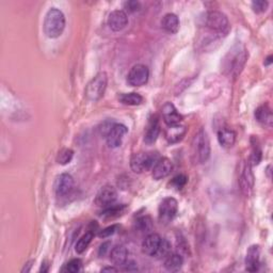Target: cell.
<instances>
[{
  "label": "cell",
  "instance_id": "836d02e7",
  "mask_svg": "<svg viewBox=\"0 0 273 273\" xmlns=\"http://www.w3.org/2000/svg\"><path fill=\"white\" fill-rule=\"evenodd\" d=\"M81 266H82V263L79 258H74V260L69 261L66 264V271L69 273H76L81 269Z\"/></svg>",
  "mask_w": 273,
  "mask_h": 273
},
{
  "label": "cell",
  "instance_id": "484cf974",
  "mask_svg": "<svg viewBox=\"0 0 273 273\" xmlns=\"http://www.w3.org/2000/svg\"><path fill=\"white\" fill-rule=\"evenodd\" d=\"M171 248L172 247L170 241L165 239V238H162V241H160L159 247L154 257H155L156 260H165V258L171 254Z\"/></svg>",
  "mask_w": 273,
  "mask_h": 273
},
{
  "label": "cell",
  "instance_id": "d6986e66",
  "mask_svg": "<svg viewBox=\"0 0 273 273\" xmlns=\"http://www.w3.org/2000/svg\"><path fill=\"white\" fill-rule=\"evenodd\" d=\"M163 29L167 33H176L179 30V19L176 14L167 13L162 19Z\"/></svg>",
  "mask_w": 273,
  "mask_h": 273
},
{
  "label": "cell",
  "instance_id": "cb8c5ba5",
  "mask_svg": "<svg viewBox=\"0 0 273 273\" xmlns=\"http://www.w3.org/2000/svg\"><path fill=\"white\" fill-rule=\"evenodd\" d=\"M255 117L258 122L264 125H268V126L272 125V121H273L272 112L267 105H263V106L258 107L255 110Z\"/></svg>",
  "mask_w": 273,
  "mask_h": 273
},
{
  "label": "cell",
  "instance_id": "d6a6232c",
  "mask_svg": "<svg viewBox=\"0 0 273 273\" xmlns=\"http://www.w3.org/2000/svg\"><path fill=\"white\" fill-rule=\"evenodd\" d=\"M268 6H269V2L264 1V0H256V1L252 2V9H253V11L257 14L267 11Z\"/></svg>",
  "mask_w": 273,
  "mask_h": 273
},
{
  "label": "cell",
  "instance_id": "7a4b0ae2",
  "mask_svg": "<svg viewBox=\"0 0 273 273\" xmlns=\"http://www.w3.org/2000/svg\"><path fill=\"white\" fill-rule=\"evenodd\" d=\"M65 28V16L63 12L57 8H52L47 11L43 30L46 34V37L50 39H57L64 31Z\"/></svg>",
  "mask_w": 273,
  "mask_h": 273
},
{
  "label": "cell",
  "instance_id": "5bb4252c",
  "mask_svg": "<svg viewBox=\"0 0 273 273\" xmlns=\"http://www.w3.org/2000/svg\"><path fill=\"white\" fill-rule=\"evenodd\" d=\"M128 24V17L127 14H126L122 10H115L110 13L108 17V25L111 30L115 32L123 30L124 28Z\"/></svg>",
  "mask_w": 273,
  "mask_h": 273
},
{
  "label": "cell",
  "instance_id": "4316f807",
  "mask_svg": "<svg viewBox=\"0 0 273 273\" xmlns=\"http://www.w3.org/2000/svg\"><path fill=\"white\" fill-rule=\"evenodd\" d=\"M136 228L140 233L143 234H151V230L153 229V222L150 217L145 216L139 218L136 222Z\"/></svg>",
  "mask_w": 273,
  "mask_h": 273
},
{
  "label": "cell",
  "instance_id": "ba28073f",
  "mask_svg": "<svg viewBox=\"0 0 273 273\" xmlns=\"http://www.w3.org/2000/svg\"><path fill=\"white\" fill-rule=\"evenodd\" d=\"M149 78V67L143 64H136L130 68L127 75V82L131 87H142L148 83Z\"/></svg>",
  "mask_w": 273,
  "mask_h": 273
},
{
  "label": "cell",
  "instance_id": "8992f818",
  "mask_svg": "<svg viewBox=\"0 0 273 273\" xmlns=\"http://www.w3.org/2000/svg\"><path fill=\"white\" fill-rule=\"evenodd\" d=\"M204 22L206 28L218 34L226 33L228 30V19L225 14L220 11L207 12Z\"/></svg>",
  "mask_w": 273,
  "mask_h": 273
},
{
  "label": "cell",
  "instance_id": "ac0fdd59",
  "mask_svg": "<svg viewBox=\"0 0 273 273\" xmlns=\"http://www.w3.org/2000/svg\"><path fill=\"white\" fill-rule=\"evenodd\" d=\"M186 132H187V129L185 126L176 124V125L167 126L164 131V135H165L166 141L169 143H177L184 139Z\"/></svg>",
  "mask_w": 273,
  "mask_h": 273
},
{
  "label": "cell",
  "instance_id": "603a6c76",
  "mask_svg": "<svg viewBox=\"0 0 273 273\" xmlns=\"http://www.w3.org/2000/svg\"><path fill=\"white\" fill-rule=\"evenodd\" d=\"M184 265V260L179 254H170L164 260V268L170 272H177Z\"/></svg>",
  "mask_w": 273,
  "mask_h": 273
},
{
  "label": "cell",
  "instance_id": "e575fe53",
  "mask_svg": "<svg viewBox=\"0 0 273 273\" xmlns=\"http://www.w3.org/2000/svg\"><path fill=\"white\" fill-rule=\"evenodd\" d=\"M118 225H116V224H113V225H111L107 228H105L103 229L102 232L99 233V237L100 238H107V237H110L111 235H113L115 232H116V229H117Z\"/></svg>",
  "mask_w": 273,
  "mask_h": 273
},
{
  "label": "cell",
  "instance_id": "9a60e30c",
  "mask_svg": "<svg viewBox=\"0 0 273 273\" xmlns=\"http://www.w3.org/2000/svg\"><path fill=\"white\" fill-rule=\"evenodd\" d=\"M162 114L164 123L167 126L179 124L183 120V116L179 114V112L172 103H165L164 105L162 108Z\"/></svg>",
  "mask_w": 273,
  "mask_h": 273
},
{
  "label": "cell",
  "instance_id": "4dcf8cb0",
  "mask_svg": "<svg viewBox=\"0 0 273 273\" xmlns=\"http://www.w3.org/2000/svg\"><path fill=\"white\" fill-rule=\"evenodd\" d=\"M262 160V150L257 144L253 145V150H252V154L250 157V164L251 165H256L261 163Z\"/></svg>",
  "mask_w": 273,
  "mask_h": 273
},
{
  "label": "cell",
  "instance_id": "74e56055",
  "mask_svg": "<svg viewBox=\"0 0 273 273\" xmlns=\"http://www.w3.org/2000/svg\"><path fill=\"white\" fill-rule=\"evenodd\" d=\"M102 272H117V268L106 267V268H103L102 269Z\"/></svg>",
  "mask_w": 273,
  "mask_h": 273
},
{
  "label": "cell",
  "instance_id": "f35d334b",
  "mask_svg": "<svg viewBox=\"0 0 273 273\" xmlns=\"http://www.w3.org/2000/svg\"><path fill=\"white\" fill-rule=\"evenodd\" d=\"M271 63H272V55H269V57H268L267 59H266V61L264 62V64H265L266 66H268V65L271 64Z\"/></svg>",
  "mask_w": 273,
  "mask_h": 273
},
{
  "label": "cell",
  "instance_id": "e0dca14e",
  "mask_svg": "<svg viewBox=\"0 0 273 273\" xmlns=\"http://www.w3.org/2000/svg\"><path fill=\"white\" fill-rule=\"evenodd\" d=\"M160 241H162V237H160V235L156 233L149 234L142 242V252L145 255L154 257L159 247Z\"/></svg>",
  "mask_w": 273,
  "mask_h": 273
},
{
  "label": "cell",
  "instance_id": "83f0119b",
  "mask_svg": "<svg viewBox=\"0 0 273 273\" xmlns=\"http://www.w3.org/2000/svg\"><path fill=\"white\" fill-rule=\"evenodd\" d=\"M92 239H93V233L92 232H88V233H86L85 235H83L76 243L75 250H76L77 253H78V254L83 253V252H85L88 249L89 244L91 243V241H92Z\"/></svg>",
  "mask_w": 273,
  "mask_h": 273
},
{
  "label": "cell",
  "instance_id": "277c9868",
  "mask_svg": "<svg viewBox=\"0 0 273 273\" xmlns=\"http://www.w3.org/2000/svg\"><path fill=\"white\" fill-rule=\"evenodd\" d=\"M160 156L157 153H137L130 159V167L135 173L152 171Z\"/></svg>",
  "mask_w": 273,
  "mask_h": 273
},
{
  "label": "cell",
  "instance_id": "1f68e13d",
  "mask_svg": "<svg viewBox=\"0 0 273 273\" xmlns=\"http://www.w3.org/2000/svg\"><path fill=\"white\" fill-rule=\"evenodd\" d=\"M187 181H188V177L186 176V175L179 174V175H176V176L172 179L170 185H172L174 188H176V189H181L186 186Z\"/></svg>",
  "mask_w": 273,
  "mask_h": 273
},
{
  "label": "cell",
  "instance_id": "d590c367",
  "mask_svg": "<svg viewBox=\"0 0 273 273\" xmlns=\"http://www.w3.org/2000/svg\"><path fill=\"white\" fill-rule=\"evenodd\" d=\"M124 8L128 12H137L141 8V4L139 1H127L124 3Z\"/></svg>",
  "mask_w": 273,
  "mask_h": 273
},
{
  "label": "cell",
  "instance_id": "8d00e7d4",
  "mask_svg": "<svg viewBox=\"0 0 273 273\" xmlns=\"http://www.w3.org/2000/svg\"><path fill=\"white\" fill-rule=\"evenodd\" d=\"M110 246H111V242H109V241L104 242V243L102 244V246H101L100 250H99V255H100L101 257H103V256L106 255V254H107V252L109 251V247H110Z\"/></svg>",
  "mask_w": 273,
  "mask_h": 273
},
{
  "label": "cell",
  "instance_id": "d4e9b609",
  "mask_svg": "<svg viewBox=\"0 0 273 273\" xmlns=\"http://www.w3.org/2000/svg\"><path fill=\"white\" fill-rule=\"evenodd\" d=\"M118 100L124 105H128V106H139L143 103V97L138 93H123L118 96Z\"/></svg>",
  "mask_w": 273,
  "mask_h": 273
},
{
  "label": "cell",
  "instance_id": "4fadbf2b",
  "mask_svg": "<svg viewBox=\"0 0 273 273\" xmlns=\"http://www.w3.org/2000/svg\"><path fill=\"white\" fill-rule=\"evenodd\" d=\"M173 170V164L170 159L165 157H160L156 164L153 167V178L155 180H160L169 176Z\"/></svg>",
  "mask_w": 273,
  "mask_h": 273
},
{
  "label": "cell",
  "instance_id": "3957f363",
  "mask_svg": "<svg viewBox=\"0 0 273 273\" xmlns=\"http://www.w3.org/2000/svg\"><path fill=\"white\" fill-rule=\"evenodd\" d=\"M192 155L198 164H205L211 157V142L204 129H201L193 138Z\"/></svg>",
  "mask_w": 273,
  "mask_h": 273
},
{
  "label": "cell",
  "instance_id": "2e32d148",
  "mask_svg": "<svg viewBox=\"0 0 273 273\" xmlns=\"http://www.w3.org/2000/svg\"><path fill=\"white\" fill-rule=\"evenodd\" d=\"M260 258H261V248L260 246L253 244L247 251L246 256V268L249 272H255L260 268Z\"/></svg>",
  "mask_w": 273,
  "mask_h": 273
},
{
  "label": "cell",
  "instance_id": "30bf717a",
  "mask_svg": "<svg viewBox=\"0 0 273 273\" xmlns=\"http://www.w3.org/2000/svg\"><path fill=\"white\" fill-rule=\"evenodd\" d=\"M117 199V192L113 186L106 185L104 186L99 193L96 194L95 204L103 208H107L113 205Z\"/></svg>",
  "mask_w": 273,
  "mask_h": 273
},
{
  "label": "cell",
  "instance_id": "9c48e42d",
  "mask_svg": "<svg viewBox=\"0 0 273 273\" xmlns=\"http://www.w3.org/2000/svg\"><path fill=\"white\" fill-rule=\"evenodd\" d=\"M74 178L72 175L67 173H62L55 177V192L58 198H64L71 194L74 189Z\"/></svg>",
  "mask_w": 273,
  "mask_h": 273
},
{
  "label": "cell",
  "instance_id": "44dd1931",
  "mask_svg": "<svg viewBox=\"0 0 273 273\" xmlns=\"http://www.w3.org/2000/svg\"><path fill=\"white\" fill-rule=\"evenodd\" d=\"M128 258V251L122 244L115 246L110 252V261L115 266H124L127 262Z\"/></svg>",
  "mask_w": 273,
  "mask_h": 273
},
{
  "label": "cell",
  "instance_id": "ffe728a7",
  "mask_svg": "<svg viewBox=\"0 0 273 273\" xmlns=\"http://www.w3.org/2000/svg\"><path fill=\"white\" fill-rule=\"evenodd\" d=\"M159 132H160V126H159L158 118L156 116H154L149 122L148 129H146L145 136H144V142L146 144L155 143L159 136Z\"/></svg>",
  "mask_w": 273,
  "mask_h": 273
},
{
  "label": "cell",
  "instance_id": "7c38bea8",
  "mask_svg": "<svg viewBox=\"0 0 273 273\" xmlns=\"http://www.w3.org/2000/svg\"><path fill=\"white\" fill-rule=\"evenodd\" d=\"M239 185L242 193L249 197L254 187V175L253 172H252V165L250 163H247L243 165V169L239 176Z\"/></svg>",
  "mask_w": 273,
  "mask_h": 273
},
{
  "label": "cell",
  "instance_id": "5b68a950",
  "mask_svg": "<svg viewBox=\"0 0 273 273\" xmlns=\"http://www.w3.org/2000/svg\"><path fill=\"white\" fill-rule=\"evenodd\" d=\"M108 77L106 73H99L91 80L86 88V97L91 102L100 101L107 89Z\"/></svg>",
  "mask_w": 273,
  "mask_h": 273
},
{
  "label": "cell",
  "instance_id": "7402d4cb",
  "mask_svg": "<svg viewBox=\"0 0 273 273\" xmlns=\"http://www.w3.org/2000/svg\"><path fill=\"white\" fill-rule=\"evenodd\" d=\"M218 141L221 146L225 149H229L236 142L235 131L228 128H222L218 131Z\"/></svg>",
  "mask_w": 273,
  "mask_h": 273
},
{
  "label": "cell",
  "instance_id": "6da1fadb",
  "mask_svg": "<svg viewBox=\"0 0 273 273\" xmlns=\"http://www.w3.org/2000/svg\"><path fill=\"white\" fill-rule=\"evenodd\" d=\"M248 52L246 48L240 45L234 46L230 50L225 58L223 59V71L226 75H232L234 77L238 76L246 64L248 60Z\"/></svg>",
  "mask_w": 273,
  "mask_h": 273
},
{
  "label": "cell",
  "instance_id": "8fae6325",
  "mask_svg": "<svg viewBox=\"0 0 273 273\" xmlns=\"http://www.w3.org/2000/svg\"><path fill=\"white\" fill-rule=\"evenodd\" d=\"M127 127L123 124H113L106 136L107 144L111 149H116L122 145L124 136L127 134Z\"/></svg>",
  "mask_w": 273,
  "mask_h": 273
},
{
  "label": "cell",
  "instance_id": "f546056e",
  "mask_svg": "<svg viewBox=\"0 0 273 273\" xmlns=\"http://www.w3.org/2000/svg\"><path fill=\"white\" fill-rule=\"evenodd\" d=\"M73 156H74V152L71 149H63L58 154L57 162L59 164H63V165L71 163Z\"/></svg>",
  "mask_w": 273,
  "mask_h": 273
},
{
  "label": "cell",
  "instance_id": "f1b7e54d",
  "mask_svg": "<svg viewBox=\"0 0 273 273\" xmlns=\"http://www.w3.org/2000/svg\"><path fill=\"white\" fill-rule=\"evenodd\" d=\"M125 209L124 205H111L107 208H105V211L102 213V217L104 218H114V217L120 216Z\"/></svg>",
  "mask_w": 273,
  "mask_h": 273
},
{
  "label": "cell",
  "instance_id": "52a82bcc",
  "mask_svg": "<svg viewBox=\"0 0 273 273\" xmlns=\"http://www.w3.org/2000/svg\"><path fill=\"white\" fill-rule=\"evenodd\" d=\"M178 211V203L173 198H165L160 203L158 207V217L159 221L167 224L170 223L176 216Z\"/></svg>",
  "mask_w": 273,
  "mask_h": 273
}]
</instances>
